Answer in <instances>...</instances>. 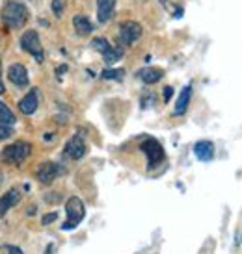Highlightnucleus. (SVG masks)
Masks as SVG:
<instances>
[{"mask_svg": "<svg viewBox=\"0 0 242 254\" xmlns=\"http://www.w3.org/2000/svg\"><path fill=\"white\" fill-rule=\"evenodd\" d=\"M2 21L11 30L22 28L28 22V7L21 0H7L2 7Z\"/></svg>", "mask_w": 242, "mask_h": 254, "instance_id": "1", "label": "nucleus"}, {"mask_svg": "<svg viewBox=\"0 0 242 254\" xmlns=\"http://www.w3.org/2000/svg\"><path fill=\"white\" fill-rule=\"evenodd\" d=\"M65 213H67V219L62 225V230H75L82 223V219L86 215L84 202L79 197H71L65 202Z\"/></svg>", "mask_w": 242, "mask_h": 254, "instance_id": "2", "label": "nucleus"}, {"mask_svg": "<svg viewBox=\"0 0 242 254\" xmlns=\"http://www.w3.org/2000/svg\"><path fill=\"white\" fill-rule=\"evenodd\" d=\"M30 152H32V145H30V143L17 141L2 150L0 160H2L4 163H9V165H19V163H22L26 158H28Z\"/></svg>", "mask_w": 242, "mask_h": 254, "instance_id": "3", "label": "nucleus"}, {"mask_svg": "<svg viewBox=\"0 0 242 254\" xmlns=\"http://www.w3.org/2000/svg\"><path fill=\"white\" fill-rule=\"evenodd\" d=\"M140 148H142V152L145 156H147V167L149 169H155L157 165H160V163L164 162V148L162 145L157 141V139H153V137H147L145 141L140 145Z\"/></svg>", "mask_w": 242, "mask_h": 254, "instance_id": "4", "label": "nucleus"}, {"mask_svg": "<svg viewBox=\"0 0 242 254\" xmlns=\"http://www.w3.org/2000/svg\"><path fill=\"white\" fill-rule=\"evenodd\" d=\"M21 49L26 50L28 54H32L39 64L43 62V47H41V41H39V34H37L36 30H26V32L22 34Z\"/></svg>", "mask_w": 242, "mask_h": 254, "instance_id": "5", "label": "nucleus"}, {"mask_svg": "<svg viewBox=\"0 0 242 254\" xmlns=\"http://www.w3.org/2000/svg\"><path fill=\"white\" fill-rule=\"evenodd\" d=\"M65 169L60 165V163H54V162H43L36 171V177L37 180L41 184H50L54 182L60 175H64Z\"/></svg>", "mask_w": 242, "mask_h": 254, "instance_id": "6", "label": "nucleus"}, {"mask_svg": "<svg viewBox=\"0 0 242 254\" xmlns=\"http://www.w3.org/2000/svg\"><path fill=\"white\" fill-rule=\"evenodd\" d=\"M142 37V26L136 21H123L120 24V39L123 45H134Z\"/></svg>", "mask_w": 242, "mask_h": 254, "instance_id": "7", "label": "nucleus"}, {"mask_svg": "<svg viewBox=\"0 0 242 254\" xmlns=\"http://www.w3.org/2000/svg\"><path fill=\"white\" fill-rule=\"evenodd\" d=\"M7 78H9V82L15 84L17 87L28 85V71H26V67H24L22 64L9 65V69H7Z\"/></svg>", "mask_w": 242, "mask_h": 254, "instance_id": "8", "label": "nucleus"}, {"mask_svg": "<svg viewBox=\"0 0 242 254\" xmlns=\"http://www.w3.org/2000/svg\"><path fill=\"white\" fill-rule=\"evenodd\" d=\"M65 154L69 156L71 160H80V158H84L86 143H84V139H82V135L80 134L73 135L71 139L67 141V145H65Z\"/></svg>", "mask_w": 242, "mask_h": 254, "instance_id": "9", "label": "nucleus"}, {"mask_svg": "<svg viewBox=\"0 0 242 254\" xmlns=\"http://www.w3.org/2000/svg\"><path fill=\"white\" fill-rule=\"evenodd\" d=\"M194 154L200 162H211L214 158V145L213 141H207V139H201L194 145Z\"/></svg>", "mask_w": 242, "mask_h": 254, "instance_id": "10", "label": "nucleus"}, {"mask_svg": "<svg viewBox=\"0 0 242 254\" xmlns=\"http://www.w3.org/2000/svg\"><path fill=\"white\" fill-rule=\"evenodd\" d=\"M19 200H21V191L19 190H9L7 193H4L0 198V217H4Z\"/></svg>", "mask_w": 242, "mask_h": 254, "instance_id": "11", "label": "nucleus"}, {"mask_svg": "<svg viewBox=\"0 0 242 254\" xmlns=\"http://www.w3.org/2000/svg\"><path fill=\"white\" fill-rule=\"evenodd\" d=\"M190 97H192V85H185L183 91L179 93L177 100H175V108H173V115H185L190 104Z\"/></svg>", "mask_w": 242, "mask_h": 254, "instance_id": "12", "label": "nucleus"}, {"mask_svg": "<svg viewBox=\"0 0 242 254\" xmlns=\"http://www.w3.org/2000/svg\"><path fill=\"white\" fill-rule=\"evenodd\" d=\"M37 104H39L37 91L36 89H32V91L26 93V95L21 99V102H19V110H21V113H24V115H32V113L37 110Z\"/></svg>", "mask_w": 242, "mask_h": 254, "instance_id": "13", "label": "nucleus"}, {"mask_svg": "<svg viewBox=\"0 0 242 254\" xmlns=\"http://www.w3.org/2000/svg\"><path fill=\"white\" fill-rule=\"evenodd\" d=\"M116 9V0H97V19L99 22H108Z\"/></svg>", "mask_w": 242, "mask_h": 254, "instance_id": "14", "label": "nucleus"}, {"mask_svg": "<svg viewBox=\"0 0 242 254\" xmlns=\"http://www.w3.org/2000/svg\"><path fill=\"white\" fill-rule=\"evenodd\" d=\"M138 76H140L142 82L151 85V84L160 82V78L164 76V71L162 69H158V67H145V69H142V71H138Z\"/></svg>", "mask_w": 242, "mask_h": 254, "instance_id": "15", "label": "nucleus"}, {"mask_svg": "<svg viewBox=\"0 0 242 254\" xmlns=\"http://www.w3.org/2000/svg\"><path fill=\"white\" fill-rule=\"evenodd\" d=\"M73 26H75L79 36H90L93 32L92 21H90L86 15H75V17H73Z\"/></svg>", "mask_w": 242, "mask_h": 254, "instance_id": "16", "label": "nucleus"}, {"mask_svg": "<svg viewBox=\"0 0 242 254\" xmlns=\"http://www.w3.org/2000/svg\"><path fill=\"white\" fill-rule=\"evenodd\" d=\"M121 56H123V49H121V47H110V49L103 54L107 65H112V64H116V62H120Z\"/></svg>", "mask_w": 242, "mask_h": 254, "instance_id": "17", "label": "nucleus"}, {"mask_svg": "<svg viewBox=\"0 0 242 254\" xmlns=\"http://www.w3.org/2000/svg\"><path fill=\"white\" fill-rule=\"evenodd\" d=\"M15 121L17 119H15L13 112H11L4 102H0V125H7V127H11V125H15Z\"/></svg>", "mask_w": 242, "mask_h": 254, "instance_id": "18", "label": "nucleus"}, {"mask_svg": "<svg viewBox=\"0 0 242 254\" xmlns=\"http://www.w3.org/2000/svg\"><path fill=\"white\" fill-rule=\"evenodd\" d=\"M110 47H112V45H110V43H108L105 37H95V39L92 41V49L93 50H99L101 54H105V52H107Z\"/></svg>", "mask_w": 242, "mask_h": 254, "instance_id": "19", "label": "nucleus"}, {"mask_svg": "<svg viewBox=\"0 0 242 254\" xmlns=\"http://www.w3.org/2000/svg\"><path fill=\"white\" fill-rule=\"evenodd\" d=\"M125 74L123 69H107V71L101 72V78H105V80H121Z\"/></svg>", "mask_w": 242, "mask_h": 254, "instance_id": "20", "label": "nucleus"}, {"mask_svg": "<svg viewBox=\"0 0 242 254\" xmlns=\"http://www.w3.org/2000/svg\"><path fill=\"white\" fill-rule=\"evenodd\" d=\"M11 135H13V128L7 127V125H0V141H4Z\"/></svg>", "mask_w": 242, "mask_h": 254, "instance_id": "21", "label": "nucleus"}, {"mask_svg": "<svg viewBox=\"0 0 242 254\" xmlns=\"http://www.w3.org/2000/svg\"><path fill=\"white\" fill-rule=\"evenodd\" d=\"M50 7H52L54 15H56V17H60V15H62V11H64V0H52Z\"/></svg>", "mask_w": 242, "mask_h": 254, "instance_id": "22", "label": "nucleus"}, {"mask_svg": "<svg viewBox=\"0 0 242 254\" xmlns=\"http://www.w3.org/2000/svg\"><path fill=\"white\" fill-rule=\"evenodd\" d=\"M58 219V212H52V213H47V215H43L41 223L43 225H50L52 221H56Z\"/></svg>", "mask_w": 242, "mask_h": 254, "instance_id": "23", "label": "nucleus"}, {"mask_svg": "<svg viewBox=\"0 0 242 254\" xmlns=\"http://www.w3.org/2000/svg\"><path fill=\"white\" fill-rule=\"evenodd\" d=\"M173 97V87H164V102H170V99Z\"/></svg>", "mask_w": 242, "mask_h": 254, "instance_id": "24", "label": "nucleus"}, {"mask_svg": "<svg viewBox=\"0 0 242 254\" xmlns=\"http://www.w3.org/2000/svg\"><path fill=\"white\" fill-rule=\"evenodd\" d=\"M6 251L7 254H24L21 251V247H15V245H6Z\"/></svg>", "mask_w": 242, "mask_h": 254, "instance_id": "25", "label": "nucleus"}, {"mask_svg": "<svg viewBox=\"0 0 242 254\" xmlns=\"http://www.w3.org/2000/svg\"><path fill=\"white\" fill-rule=\"evenodd\" d=\"M64 72H67V65H60V67L56 69V74H58V76H62Z\"/></svg>", "mask_w": 242, "mask_h": 254, "instance_id": "26", "label": "nucleus"}, {"mask_svg": "<svg viewBox=\"0 0 242 254\" xmlns=\"http://www.w3.org/2000/svg\"><path fill=\"white\" fill-rule=\"evenodd\" d=\"M54 251H56L54 243H50V245H47V251H45V254H54Z\"/></svg>", "mask_w": 242, "mask_h": 254, "instance_id": "27", "label": "nucleus"}, {"mask_svg": "<svg viewBox=\"0 0 242 254\" xmlns=\"http://www.w3.org/2000/svg\"><path fill=\"white\" fill-rule=\"evenodd\" d=\"M4 91H6V89H4V84H2V62H0V95Z\"/></svg>", "mask_w": 242, "mask_h": 254, "instance_id": "28", "label": "nucleus"}, {"mask_svg": "<svg viewBox=\"0 0 242 254\" xmlns=\"http://www.w3.org/2000/svg\"><path fill=\"white\" fill-rule=\"evenodd\" d=\"M160 2H166V0H160Z\"/></svg>", "mask_w": 242, "mask_h": 254, "instance_id": "29", "label": "nucleus"}]
</instances>
